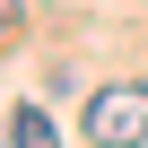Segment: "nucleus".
<instances>
[{
  "label": "nucleus",
  "mask_w": 148,
  "mask_h": 148,
  "mask_svg": "<svg viewBox=\"0 0 148 148\" xmlns=\"http://www.w3.org/2000/svg\"><path fill=\"white\" fill-rule=\"evenodd\" d=\"M87 139H96V148H139V139H148V87H105V96H87Z\"/></svg>",
  "instance_id": "f257e3e1"
},
{
  "label": "nucleus",
  "mask_w": 148,
  "mask_h": 148,
  "mask_svg": "<svg viewBox=\"0 0 148 148\" xmlns=\"http://www.w3.org/2000/svg\"><path fill=\"white\" fill-rule=\"evenodd\" d=\"M9 139H18V148H61V131H52V122H44L35 105H18V122H9Z\"/></svg>",
  "instance_id": "f03ea898"
}]
</instances>
